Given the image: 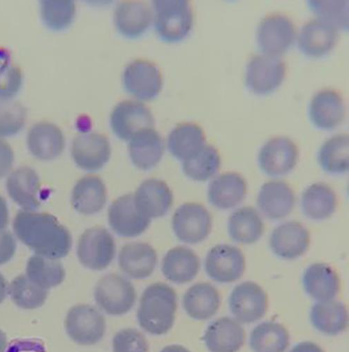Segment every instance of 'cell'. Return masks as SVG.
<instances>
[{
  "label": "cell",
  "mask_w": 349,
  "mask_h": 352,
  "mask_svg": "<svg viewBox=\"0 0 349 352\" xmlns=\"http://www.w3.org/2000/svg\"><path fill=\"white\" fill-rule=\"evenodd\" d=\"M14 230L22 243L42 256L58 260L71 248L70 232L48 213L20 211L14 219Z\"/></svg>",
  "instance_id": "cell-1"
},
{
  "label": "cell",
  "mask_w": 349,
  "mask_h": 352,
  "mask_svg": "<svg viewBox=\"0 0 349 352\" xmlns=\"http://www.w3.org/2000/svg\"><path fill=\"white\" fill-rule=\"evenodd\" d=\"M177 308V294L174 289L163 283L150 285L140 300L139 324L152 335L166 334L173 327Z\"/></svg>",
  "instance_id": "cell-2"
},
{
  "label": "cell",
  "mask_w": 349,
  "mask_h": 352,
  "mask_svg": "<svg viewBox=\"0 0 349 352\" xmlns=\"http://www.w3.org/2000/svg\"><path fill=\"white\" fill-rule=\"evenodd\" d=\"M153 6L155 29L164 40L177 41L188 34L194 16L188 0H155Z\"/></svg>",
  "instance_id": "cell-3"
},
{
  "label": "cell",
  "mask_w": 349,
  "mask_h": 352,
  "mask_svg": "<svg viewBox=\"0 0 349 352\" xmlns=\"http://www.w3.org/2000/svg\"><path fill=\"white\" fill-rule=\"evenodd\" d=\"M137 298L132 283L124 277L111 274L102 277L95 290L97 304L106 314L123 316L133 309Z\"/></svg>",
  "instance_id": "cell-4"
},
{
  "label": "cell",
  "mask_w": 349,
  "mask_h": 352,
  "mask_svg": "<svg viewBox=\"0 0 349 352\" xmlns=\"http://www.w3.org/2000/svg\"><path fill=\"white\" fill-rule=\"evenodd\" d=\"M65 327L69 337L79 345L90 346L100 342L105 334L106 320L94 306L75 305L69 311Z\"/></svg>",
  "instance_id": "cell-5"
},
{
  "label": "cell",
  "mask_w": 349,
  "mask_h": 352,
  "mask_svg": "<svg viewBox=\"0 0 349 352\" xmlns=\"http://www.w3.org/2000/svg\"><path fill=\"white\" fill-rule=\"evenodd\" d=\"M77 255L83 267L93 271L106 269L115 255V243L110 232L102 227L85 230L77 247Z\"/></svg>",
  "instance_id": "cell-6"
},
{
  "label": "cell",
  "mask_w": 349,
  "mask_h": 352,
  "mask_svg": "<svg viewBox=\"0 0 349 352\" xmlns=\"http://www.w3.org/2000/svg\"><path fill=\"white\" fill-rule=\"evenodd\" d=\"M172 230L177 237L188 244H197L205 240L212 228V217L201 204L186 203L174 212Z\"/></svg>",
  "instance_id": "cell-7"
},
{
  "label": "cell",
  "mask_w": 349,
  "mask_h": 352,
  "mask_svg": "<svg viewBox=\"0 0 349 352\" xmlns=\"http://www.w3.org/2000/svg\"><path fill=\"white\" fill-rule=\"evenodd\" d=\"M295 34V25L287 16L272 14L258 23L256 38L262 52L278 57L292 45Z\"/></svg>",
  "instance_id": "cell-8"
},
{
  "label": "cell",
  "mask_w": 349,
  "mask_h": 352,
  "mask_svg": "<svg viewBox=\"0 0 349 352\" xmlns=\"http://www.w3.org/2000/svg\"><path fill=\"white\" fill-rule=\"evenodd\" d=\"M246 268L245 257L237 247L221 244L208 252L205 269L207 276L220 283H232L243 276Z\"/></svg>",
  "instance_id": "cell-9"
},
{
  "label": "cell",
  "mask_w": 349,
  "mask_h": 352,
  "mask_svg": "<svg viewBox=\"0 0 349 352\" xmlns=\"http://www.w3.org/2000/svg\"><path fill=\"white\" fill-rule=\"evenodd\" d=\"M286 65L278 56L257 54L249 60L245 82L249 90L256 94H267L278 87L284 78Z\"/></svg>",
  "instance_id": "cell-10"
},
{
  "label": "cell",
  "mask_w": 349,
  "mask_h": 352,
  "mask_svg": "<svg viewBox=\"0 0 349 352\" xmlns=\"http://www.w3.org/2000/svg\"><path fill=\"white\" fill-rule=\"evenodd\" d=\"M299 157L297 145L286 137H276L261 147L258 156L262 170L272 177H280L296 166Z\"/></svg>",
  "instance_id": "cell-11"
},
{
  "label": "cell",
  "mask_w": 349,
  "mask_h": 352,
  "mask_svg": "<svg viewBox=\"0 0 349 352\" xmlns=\"http://www.w3.org/2000/svg\"><path fill=\"white\" fill-rule=\"evenodd\" d=\"M229 306L238 322L253 323L265 316L268 309V296L258 284L245 282L232 291Z\"/></svg>",
  "instance_id": "cell-12"
},
{
  "label": "cell",
  "mask_w": 349,
  "mask_h": 352,
  "mask_svg": "<svg viewBox=\"0 0 349 352\" xmlns=\"http://www.w3.org/2000/svg\"><path fill=\"white\" fill-rule=\"evenodd\" d=\"M108 217L113 231L126 238L144 234L151 222V219L137 209L133 194L125 195L115 200L109 207Z\"/></svg>",
  "instance_id": "cell-13"
},
{
  "label": "cell",
  "mask_w": 349,
  "mask_h": 352,
  "mask_svg": "<svg viewBox=\"0 0 349 352\" xmlns=\"http://www.w3.org/2000/svg\"><path fill=\"white\" fill-rule=\"evenodd\" d=\"M123 81L126 90L139 99L149 100L155 98L161 89L162 76L153 62L137 59L125 67Z\"/></svg>",
  "instance_id": "cell-14"
},
{
  "label": "cell",
  "mask_w": 349,
  "mask_h": 352,
  "mask_svg": "<svg viewBox=\"0 0 349 352\" xmlns=\"http://www.w3.org/2000/svg\"><path fill=\"white\" fill-rule=\"evenodd\" d=\"M71 155L75 163L81 169L97 171L110 160L111 144L109 139L99 132H84L74 138Z\"/></svg>",
  "instance_id": "cell-15"
},
{
  "label": "cell",
  "mask_w": 349,
  "mask_h": 352,
  "mask_svg": "<svg viewBox=\"0 0 349 352\" xmlns=\"http://www.w3.org/2000/svg\"><path fill=\"white\" fill-rule=\"evenodd\" d=\"M111 124L119 138L130 140L139 131L153 127L155 119L150 110L142 102L124 100L114 107Z\"/></svg>",
  "instance_id": "cell-16"
},
{
  "label": "cell",
  "mask_w": 349,
  "mask_h": 352,
  "mask_svg": "<svg viewBox=\"0 0 349 352\" xmlns=\"http://www.w3.org/2000/svg\"><path fill=\"white\" fill-rule=\"evenodd\" d=\"M27 145L34 157L40 160L50 161L56 159L63 153L65 138L58 126L50 122L43 121L30 128Z\"/></svg>",
  "instance_id": "cell-17"
},
{
  "label": "cell",
  "mask_w": 349,
  "mask_h": 352,
  "mask_svg": "<svg viewBox=\"0 0 349 352\" xmlns=\"http://www.w3.org/2000/svg\"><path fill=\"white\" fill-rule=\"evenodd\" d=\"M311 245V235L301 223L291 221L276 228L270 237V247L278 257L296 259L306 253Z\"/></svg>",
  "instance_id": "cell-18"
},
{
  "label": "cell",
  "mask_w": 349,
  "mask_h": 352,
  "mask_svg": "<svg viewBox=\"0 0 349 352\" xmlns=\"http://www.w3.org/2000/svg\"><path fill=\"white\" fill-rule=\"evenodd\" d=\"M295 204L294 191L281 181H271L260 189L257 206L262 213L273 220H278L291 213Z\"/></svg>",
  "instance_id": "cell-19"
},
{
  "label": "cell",
  "mask_w": 349,
  "mask_h": 352,
  "mask_svg": "<svg viewBox=\"0 0 349 352\" xmlns=\"http://www.w3.org/2000/svg\"><path fill=\"white\" fill-rule=\"evenodd\" d=\"M156 250L146 243L124 245L119 253V266L127 276L136 280L150 277L157 264Z\"/></svg>",
  "instance_id": "cell-20"
},
{
  "label": "cell",
  "mask_w": 349,
  "mask_h": 352,
  "mask_svg": "<svg viewBox=\"0 0 349 352\" xmlns=\"http://www.w3.org/2000/svg\"><path fill=\"white\" fill-rule=\"evenodd\" d=\"M337 35V29L330 24L319 19H312L301 27L298 47L305 55L320 57L334 47Z\"/></svg>",
  "instance_id": "cell-21"
},
{
  "label": "cell",
  "mask_w": 349,
  "mask_h": 352,
  "mask_svg": "<svg viewBox=\"0 0 349 352\" xmlns=\"http://www.w3.org/2000/svg\"><path fill=\"white\" fill-rule=\"evenodd\" d=\"M134 199L137 209L150 219L165 215L173 202V195L167 184L157 179L144 181Z\"/></svg>",
  "instance_id": "cell-22"
},
{
  "label": "cell",
  "mask_w": 349,
  "mask_h": 352,
  "mask_svg": "<svg viewBox=\"0 0 349 352\" xmlns=\"http://www.w3.org/2000/svg\"><path fill=\"white\" fill-rule=\"evenodd\" d=\"M247 183L243 176L235 172L218 175L210 184L207 198L217 209L229 210L238 206L245 199Z\"/></svg>",
  "instance_id": "cell-23"
},
{
  "label": "cell",
  "mask_w": 349,
  "mask_h": 352,
  "mask_svg": "<svg viewBox=\"0 0 349 352\" xmlns=\"http://www.w3.org/2000/svg\"><path fill=\"white\" fill-rule=\"evenodd\" d=\"M10 197L25 211H33L41 205L42 191L38 175L30 167L14 171L7 182Z\"/></svg>",
  "instance_id": "cell-24"
},
{
  "label": "cell",
  "mask_w": 349,
  "mask_h": 352,
  "mask_svg": "<svg viewBox=\"0 0 349 352\" xmlns=\"http://www.w3.org/2000/svg\"><path fill=\"white\" fill-rule=\"evenodd\" d=\"M129 155L138 168L148 170L156 166L164 153L163 138L154 127L143 129L130 140Z\"/></svg>",
  "instance_id": "cell-25"
},
{
  "label": "cell",
  "mask_w": 349,
  "mask_h": 352,
  "mask_svg": "<svg viewBox=\"0 0 349 352\" xmlns=\"http://www.w3.org/2000/svg\"><path fill=\"white\" fill-rule=\"evenodd\" d=\"M245 339V331L240 322L227 317L213 322L203 338L211 352H237Z\"/></svg>",
  "instance_id": "cell-26"
},
{
  "label": "cell",
  "mask_w": 349,
  "mask_h": 352,
  "mask_svg": "<svg viewBox=\"0 0 349 352\" xmlns=\"http://www.w3.org/2000/svg\"><path fill=\"white\" fill-rule=\"evenodd\" d=\"M309 115L317 127L331 129L339 125L345 116V106L341 95L330 88L318 91L309 105Z\"/></svg>",
  "instance_id": "cell-27"
},
{
  "label": "cell",
  "mask_w": 349,
  "mask_h": 352,
  "mask_svg": "<svg viewBox=\"0 0 349 352\" xmlns=\"http://www.w3.org/2000/svg\"><path fill=\"white\" fill-rule=\"evenodd\" d=\"M106 201V187L97 175L84 176L73 189L72 206L82 214L91 215L98 213L103 210Z\"/></svg>",
  "instance_id": "cell-28"
},
{
  "label": "cell",
  "mask_w": 349,
  "mask_h": 352,
  "mask_svg": "<svg viewBox=\"0 0 349 352\" xmlns=\"http://www.w3.org/2000/svg\"><path fill=\"white\" fill-rule=\"evenodd\" d=\"M200 259L191 249L177 247L170 250L162 262L164 277L171 283L183 285L192 281L199 274Z\"/></svg>",
  "instance_id": "cell-29"
},
{
  "label": "cell",
  "mask_w": 349,
  "mask_h": 352,
  "mask_svg": "<svg viewBox=\"0 0 349 352\" xmlns=\"http://www.w3.org/2000/svg\"><path fill=\"white\" fill-rule=\"evenodd\" d=\"M302 284L305 292L318 302L333 300L340 289L338 274L324 263L308 267L304 272Z\"/></svg>",
  "instance_id": "cell-30"
},
{
  "label": "cell",
  "mask_w": 349,
  "mask_h": 352,
  "mask_svg": "<svg viewBox=\"0 0 349 352\" xmlns=\"http://www.w3.org/2000/svg\"><path fill=\"white\" fill-rule=\"evenodd\" d=\"M183 307L187 314L196 320H206L219 310L221 297L211 284L197 283L191 287L183 297Z\"/></svg>",
  "instance_id": "cell-31"
},
{
  "label": "cell",
  "mask_w": 349,
  "mask_h": 352,
  "mask_svg": "<svg viewBox=\"0 0 349 352\" xmlns=\"http://www.w3.org/2000/svg\"><path fill=\"white\" fill-rule=\"evenodd\" d=\"M152 19L150 8L143 2H121L115 10L116 28L127 37L135 38L142 35L150 25Z\"/></svg>",
  "instance_id": "cell-32"
},
{
  "label": "cell",
  "mask_w": 349,
  "mask_h": 352,
  "mask_svg": "<svg viewBox=\"0 0 349 352\" xmlns=\"http://www.w3.org/2000/svg\"><path fill=\"white\" fill-rule=\"evenodd\" d=\"M206 144L203 129L194 122H183L169 134L168 147L170 153L184 162L195 156Z\"/></svg>",
  "instance_id": "cell-33"
},
{
  "label": "cell",
  "mask_w": 349,
  "mask_h": 352,
  "mask_svg": "<svg viewBox=\"0 0 349 352\" xmlns=\"http://www.w3.org/2000/svg\"><path fill=\"white\" fill-rule=\"evenodd\" d=\"M229 234L236 243L250 245L257 242L264 232V224L258 212L253 207L244 206L230 216Z\"/></svg>",
  "instance_id": "cell-34"
},
{
  "label": "cell",
  "mask_w": 349,
  "mask_h": 352,
  "mask_svg": "<svg viewBox=\"0 0 349 352\" xmlns=\"http://www.w3.org/2000/svg\"><path fill=\"white\" fill-rule=\"evenodd\" d=\"M337 204V196L333 189L322 182L311 185L302 195L303 213L315 221H322L330 217L336 210Z\"/></svg>",
  "instance_id": "cell-35"
},
{
  "label": "cell",
  "mask_w": 349,
  "mask_h": 352,
  "mask_svg": "<svg viewBox=\"0 0 349 352\" xmlns=\"http://www.w3.org/2000/svg\"><path fill=\"white\" fill-rule=\"evenodd\" d=\"M312 324L319 331L336 336L348 327V318L346 306L339 301L330 300L315 304L311 313Z\"/></svg>",
  "instance_id": "cell-36"
},
{
  "label": "cell",
  "mask_w": 349,
  "mask_h": 352,
  "mask_svg": "<svg viewBox=\"0 0 349 352\" xmlns=\"http://www.w3.org/2000/svg\"><path fill=\"white\" fill-rule=\"evenodd\" d=\"M65 271L63 263L58 259H52L38 254L29 259L26 276L38 287L49 290L63 283Z\"/></svg>",
  "instance_id": "cell-37"
},
{
  "label": "cell",
  "mask_w": 349,
  "mask_h": 352,
  "mask_svg": "<svg viewBox=\"0 0 349 352\" xmlns=\"http://www.w3.org/2000/svg\"><path fill=\"white\" fill-rule=\"evenodd\" d=\"M348 135L337 134L328 139L320 147L318 161L322 169L330 174H341L349 168Z\"/></svg>",
  "instance_id": "cell-38"
},
{
  "label": "cell",
  "mask_w": 349,
  "mask_h": 352,
  "mask_svg": "<svg viewBox=\"0 0 349 352\" xmlns=\"http://www.w3.org/2000/svg\"><path fill=\"white\" fill-rule=\"evenodd\" d=\"M289 344V333L281 324L267 322L255 327L250 346L254 352H284Z\"/></svg>",
  "instance_id": "cell-39"
},
{
  "label": "cell",
  "mask_w": 349,
  "mask_h": 352,
  "mask_svg": "<svg viewBox=\"0 0 349 352\" xmlns=\"http://www.w3.org/2000/svg\"><path fill=\"white\" fill-rule=\"evenodd\" d=\"M221 162L217 149L206 144L195 156L183 162V169L190 179L203 182L214 177L221 168Z\"/></svg>",
  "instance_id": "cell-40"
},
{
  "label": "cell",
  "mask_w": 349,
  "mask_h": 352,
  "mask_svg": "<svg viewBox=\"0 0 349 352\" xmlns=\"http://www.w3.org/2000/svg\"><path fill=\"white\" fill-rule=\"evenodd\" d=\"M8 294L14 302L24 310H34L46 302L49 291L32 283L26 276L16 277L10 285Z\"/></svg>",
  "instance_id": "cell-41"
},
{
  "label": "cell",
  "mask_w": 349,
  "mask_h": 352,
  "mask_svg": "<svg viewBox=\"0 0 349 352\" xmlns=\"http://www.w3.org/2000/svg\"><path fill=\"white\" fill-rule=\"evenodd\" d=\"M76 4L71 0H42L41 19L53 30H62L69 26L76 15Z\"/></svg>",
  "instance_id": "cell-42"
},
{
  "label": "cell",
  "mask_w": 349,
  "mask_h": 352,
  "mask_svg": "<svg viewBox=\"0 0 349 352\" xmlns=\"http://www.w3.org/2000/svg\"><path fill=\"white\" fill-rule=\"evenodd\" d=\"M27 111L14 99L0 100V139L19 133L26 124Z\"/></svg>",
  "instance_id": "cell-43"
},
{
  "label": "cell",
  "mask_w": 349,
  "mask_h": 352,
  "mask_svg": "<svg viewBox=\"0 0 349 352\" xmlns=\"http://www.w3.org/2000/svg\"><path fill=\"white\" fill-rule=\"evenodd\" d=\"M308 4L318 19L336 29L348 28V0H309Z\"/></svg>",
  "instance_id": "cell-44"
},
{
  "label": "cell",
  "mask_w": 349,
  "mask_h": 352,
  "mask_svg": "<svg viewBox=\"0 0 349 352\" xmlns=\"http://www.w3.org/2000/svg\"><path fill=\"white\" fill-rule=\"evenodd\" d=\"M23 84L21 69L8 62H0V100L14 99Z\"/></svg>",
  "instance_id": "cell-45"
},
{
  "label": "cell",
  "mask_w": 349,
  "mask_h": 352,
  "mask_svg": "<svg viewBox=\"0 0 349 352\" xmlns=\"http://www.w3.org/2000/svg\"><path fill=\"white\" fill-rule=\"evenodd\" d=\"M113 352H148L145 336L135 329H124L117 332L113 340Z\"/></svg>",
  "instance_id": "cell-46"
},
{
  "label": "cell",
  "mask_w": 349,
  "mask_h": 352,
  "mask_svg": "<svg viewBox=\"0 0 349 352\" xmlns=\"http://www.w3.org/2000/svg\"><path fill=\"white\" fill-rule=\"evenodd\" d=\"M16 250V242L11 232L0 231V265L9 262Z\"/></svg>",
  "instance_id": "cell-47"
},
{
  "label": "cell",
  "mask_w": 349,
  "mask_h": 352,
  "mask_svg": "<svg viewBox=\"0 0 349 352\" xmlns=\"http://www.w3.org/2000/svg\"><path fill=\"white\" fill-rule=\"evenodd\" d=\"M14 161V154L10 144L0 139V179L11 171Z\"/></svg>",
  "instance_id": "cell-48"
},
{
  "label": "cell",
  "mask_w": 349,
  "mask_h": 352,
  "mask_svg": "<svg viewBox=\"0 0 349 352\" xmlns=\"http://www.w3.org/2000/svg\"><path fill=\"white\" fill-rule=\"evenodd\" d=\"M7 352H46V349L39 340H17L10 344Z\"/></svg>",
  "instance_id": "cell-49"
},
{
  "label": "cell",
  "mask_w": 349,
  "mask_h": 352,
  "mask_svg": "<svg viewBox=\"0 0 349 352\" xmlns=\"http://www.w3.org/2000/svg\"><path fill=\"white\" fill-rule=\"evenodd\" d=\"M9 223V210L5 199L0 196V231L4 230Z\"/></svg>",
  "instance_id": "cell-50"
},
{
  "label": "cell",
  "mask_w": 349,
  "mask_h": 352,
  "mask_svg": "<svg viewBox=\"0 0 349 352\" xmlns=\"http://www.w3.org/2000/svg\"><path fill=\"white\" fill-rule=\"evenodd\" d=\"M291 352H324L323 349L315 343L311 342H301L295 346Z\"/></svg>",
  "instance_id": "cell-51"
},
{
  "label": "cell",
  "mask_w": 349,
  "mask_h": 352,
  "mask_svg": "<svg viewBox=\"0 0 349 352\" xmlns=\"http://www.w3.org/2000/svg\"><path fill=\"white\" fill-rule=\"evenodd\" d=\"M8 285L4 276L0 274V304L7 298L8 294Z\"/></svg>",
  "instance_id": "cell-52"
},
{
  "label": "cell",
  "mask_w": 349,
  "mask_h": 352,
  "mask_svg": "<svg viewBox=\"0 0 349 352\" xmlns=\"http://www.w3.org/2000/svg\"><path fill=\"white\" fill-rule=\"evenodd\" d=\"M160 352H191L182 345L172 344L165 346Z\"/></svg>",
  "instance_id": "cell-53"
},
{
  "label": "cell",
  "mask_w": 349,
  "mask_h": 352,
  "mask_svg": "<svg viewBox=\"0 0 349 352\" xmlns=\"http://www.w3.org/2000/svg\"><path fill=\"white\" fill-rule=\"evenodd\" d=\"M8 347V338L5 332L0 329V352H5Z\"/></svg>",
  "instance_id": "cell-54"
}]
</instances>
